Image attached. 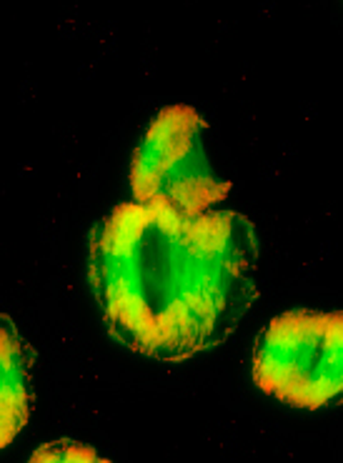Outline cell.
I'll use <instances>...</instances> for the list:
<instances>
[{
  "instance_id": "1",
  "label": "cell",
  "mask_w": 343,
  "mask_h": 463,
  "mask_svg": "<svg viewBox=\"0 0 343 463\" xmlns=\"http://www.w3.org/2000/svg\"><path fill=\"white\" fill-rule=\"evenodd\" d=\"M256 231L236 211L198 216L120 203L91 246V279L110 334L156 361L205 354L253 298Z\"/></svg>"
},
{
  "instance_id": "3",
  "label": "cell",
  "mask_w": 343,
  "mask_h": 463,
  "mask_svg": "<svg viewBox=\"0 0 343 463\" xmlns=\"http://www.w3.org/2000/svg\"><path fill=\"white\" fill-rule=\"evenodd\" d=\"M205 133L204 116L191 106L176 103L153 118L130 163L138 203L198 216L224 201L231 184L215 173Z\"/></svg>"
},
{
  "instance_id": "5",
  "label": "cell",
  "mask_w": 343,
  "mask_h": 463,
  "mask_svg": "<svg viewBox=\"0 0 343 463\" xmlns=\"http://www.w3.org/2000/svg\"><path fill=\"white\" fill-rule=\"evenodd\" d=\"M31 461H61V463H91V461H106L100 453L93 449V446H86V443H75V441H51L38 446L35 451L31 453Z\"/></svg>"
},
{
  "instance_id": "2",
  "label": "cell",
  "mask_w": 343,
  "mask_h": 463,
  "mask_svg": "<svg viewBox=\"0 0 343 463\" xmlns=\"http://www.w3.org/2000/svg\"><path fill=\"white\" fill-rule=\"evenodd\" d=\"M253 383L306 411L326 409L343 391V316L296 308L276 316L253 351Z\"/></svg>"
},
{
  "instance_id": "4",
  "label": "cell",
  "mask_w": 343,
  "mask_h": 463,
  "mask_svg": "<svg viewBox=\"0 0 343 463\" xmlns=\"http://www.w3.org/2000/svg\"><path fill=\"white\" fill-rule=\"evenodd\" d=\"M31 358L15 326L0 313V451L31 419Z\"/></svg>"
}]
</instances>
